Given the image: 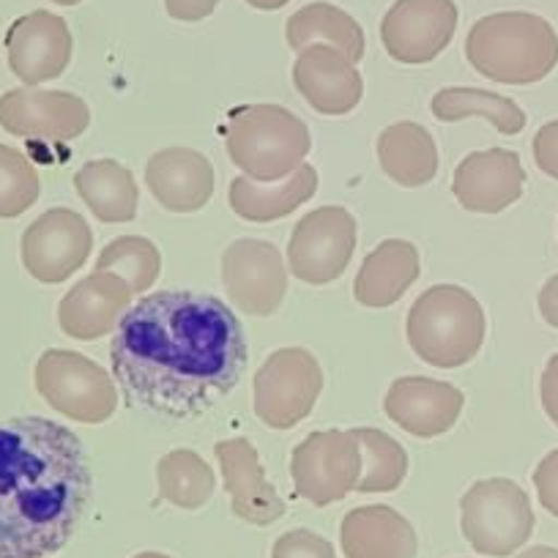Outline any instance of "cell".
Wrapping results in <instances>:
<instances>
[{
	"label": "cell",
	"instance_id": "6da1fadb",
	"mask_svg": "<svg viewBox=\"0 0 558 558\" xmlns=\"http://www.w3.org/2000/svg\"><path fill=\"white\" fill-rule=\"evenodd\" d=\"M110 364L132 408L195 418L244 378L246 337L233 310L195 291H159L121 315Z\"/></svg>",
	"mask_w": 558,
	"mask_h": 558
},
{
	"label": "cell",
	"instance_id": "7a4b0ae2",
	"mask_svg": "<svg viewBox=\"0 0 558 558\" xmlns=\"http://www.w3.org/2000/svg\"><path fill=\"white\" fill-rule=\"evenodd\" d=\"M94 480L69 427L45 416L0 425V558L58 553L88 509Z\"/></svg>",
	"mask_w": 558,
	"mask_h": 558
},
{
	"label": "cell",
	"instance_id": "3957f363",
	"mask_svg": "<svg viewBox=\"0 0 558 558\" xmlns=\"http://www.w3.org/2000/svg\"><path fill=\"white\" fill-rule=\"evenodd\" d=\"M465 58L493 83L534 85L558 66V34L539 14H487L469 31Z\"/></svg>",
	"mask_w": 558,
	"mask_h": 558
},
{
	"label": "cell",
	"instance_id": "277c9868",
	"mask_svg": "<svg viewBox=\"0 0 558 558\" xmlns=\"http://www.w3.org/2000/svg\"><path fill=\"white\" fill-rule=\"evenodd\" d=\"M225 148L250 179L271 184L296 173L313 148L307 123L279 105H244L228 112Z\"/></svg>",
	"mask_w": 558,
	"mask_h": 558
},
{
	"label": "cell",
	"instance_id": "5b68a950",
	"mask_svg": "<svg viewBox=\"0 0 558 558\" xmlns=\"http://www.w3.org/2000/svg\"><path fill=\"white\" fill-rule=\"evenodd\" d=\"M408 342L422 362L441 369L469 364L485 342V310L460 286H436L413 302Z\"/></svg>",
	"mask_w": 558,
	"mask_h": 558
},
{
	"label": "cell",
	"instance_id": "8992f818",
	"mask_svg": "<svg viewBox=\"0 0 558 558\" xmlns=\"http://www.w3.org/2000/svg\"><path fill=\"white\" fill-rule=\"evenodd\" d=\"M460 512L465 539L485 556H512L534 534V509L512 480L474 482L460 501Z\"/></svg>",
	"mask_w": 558,
	"mask_h": 558
},
{
	"label": "cell",
	"instance_id": "52a82bcc",
	"mask_svg": "<svg viewBox=\"0 0 558 558\" xmlns=\"http://www.w3.org/2000/svg\"><path fill=\"white\" fill-rule=\"evenodd\" d=\"M36 389L56 411L83 425H101L118 408L116 384L105 367L74 351L41 353Z\"/></svg>",
	"mask_w": 558,
	"mask_h": 558
},
{
	"label": "cell",
	"instance_id": "ba28073f",
	"mask_svg": "<svg viewBox=\"0 0 558 558\" xmlns=\"http://www.w3.org/2000/svg\"><path fill=\"white\" fill-rule=\"evenodd\" d=\"M324 369L304 348H282L263 362L255 378V413L274 430H291L318 402Z\"/></svg>",
	"mask_w": 558,
	"mask_h": 558
},
{
	"label": "cell",
	"instance_id": "9c48e42d",
	"mask_svg": "<svg viewBox=\"0 0 558 558\" xmlns=\"http://www.w3.org/2000/svg\"><path fill=\"white\" fill-rule=\"evenodd\" d=\"M296 493L315 507H329L356 490L362 476V447L356 430L310 433L291 460Z\"/></svg>",
	"mask_w": 558,
	"mask_h": 558
},
{
	"label": "cell",
	"instance_id": "30bf717a",
	"mask_svg": "<svg viewBox=\"0 0 558 558\" xmlns=\"http://www.w3.org/2000/svg\"><path fill=\"white\" fill-rule=\"evenodd\" d=\"M356 250V219L348 208L324 206L296 222L288 244L293 277L307 286H329L342 277Z\"/></svg>",
	"mask_w": 558,
	"mask_h": 558
},
{
	"label": "cell",
	"instance_id": "8fae6325",
	"mask_svg": "<svg viewBox=\"0 0 558 558\" xmlns=\"http://www.w3.org/2000/svg\"><path fill=\"white\" fill-rule=\"evenodd\" d=\"M94 250V233L83 214L72 208H50L23 233V266L45 286L66 282L85 266Z\"/></svg>",
	"mask_w": 558,
	"mask_h": 558
},
{
	"label": "cell",
	"instance_id": "7c38bea8",
	"mask_svg": "<svg viewBox=\"0 0 558 558\" xmlns=\"http://www.w3.org/2000/svg\"><path fill=\"white\" fill-rule=\"evenodd\" d=\"M458 20L454 0H397L380 23V41L395 61L422 66L447 50Z\"/></svg>",
	"mask_w": 558,
	"mask_h": 558
},
{
	"label": "cell",
	"instance_id": "4fadbf2b",
	"mask_svg": "<svg viewBox=\"0 0 558 558\" xmlns=\"http://www.w3.org/2000/svg\"><path fill=\"white\" fill-rule=\"evenodd\" d=\"M222 286L246 315H274L288 293L286 260L271 241L239 239L222 255Z\"/></svg>",
	"mask_w": 558,
	"mask_h": 558
},
{
	"label": "cell",
	"instance_id": "5bb4252c",
	"mask_svg": "<svg viewBox=\"0 0 558 558\" xmlns=\"http://www.w3.org/2000/svg\"><path fill=\"white\" fill-rule=\"evenodd\" d=\"M90 110L83 96L69 90L14 88L0 96V126L14 137L66 143L85 134Z\"/></svg>",
	"mask_w": 558,
	"mask_h": 558
},
{
	"label": "cell",
	"instance_id": "9a60e30c",
	"mask_svg": "<svg viewBox=\"0 0 558 558\" xmlns=\"http://www.w3.org/2000/svg\"><path fill=\"white\" fill-rule=\"evenodd\" d=\"M72 31L66 20L45 9L14 20L7 31L9 69L31 88L61 77L72 61Z\"/></svg>",
	"mask_w": 558,
	"mask_h": 558
},
{
	"label": "cell",
	"instance_id": "2e32d148",
	"mask_svg": "<svg viewBox=\"0 0 558 558\" xmlns=\"http://www.w3.org/2000/svg\"><path fill=\"white\" fill-rule=\"evenodd\" d=\"M463 405V391L425 375L397 378L384 397L386 416L416 438H436L452 430Z\"/></svg>",
	"mask_w": 558,
	"mask_h": 558
},
{
	"label": "cell",
	"instance_id": "e0dca14e",
	"mask_svg": "<svg viewBox=\"0 0 558 558\" xmlns=\"http://www.w3.org/2000/svg\"><path fill=\"white\" fill-rule=\"evenodd\" d=\"M293 83L313 110L324 116H348L364 94L356 63L331 45H310L293 63Z\"/></svg>",
	"mask_w": 558,
	"mask_h": 558
},
{
	"label": "cell",
	"instance_id": "ac0fdd59",
	"mask_svg": "<svg viewBox=\"0 0 558 558\" xmlns=\"http://www.w3.org/2000/svg\"><path fill=\"white\" fill-rule=\"evenodd\" d=\"M523 162L509 148L474 151L454 170L452 190L465 211L498 214L523 197Z\"/></svg>",
	"mask_w": 558,
	"mask_h": 558
},
{
	"label": "cell",
	"instance_id": "d6986e66",
	"mask_svg": "<svg viewBox=\"0 0 558 558\" xmlns=\"http://www.w3.org/2000/svg\"><path fill=\"white\" fill-rule=\"evenodd\" d=\"M217 460L222 469L230 507L252 525H271L286 514V501L279 498L263 471L260 454L246 438H228L217 444Z\"/></svg>",
	"mask_w": 558,
	"mask_h": 558
},
{
	"label": "cell",
	"instance_id": "ffe728a7",
	"mask_svg": "<svg viewBox=\"0 0 558 558\" xmlns=\"http://www.w3.org/2000/svg\"><path fill=\"white\" fill-rule=\"evenodd\" d=\"M132 288L112 271H94L61 299L58 324L72 340H99L132 307Z\"/></svg>",
	"mask_w": 558,
	"mask_h": 558
},
{
	"label": "cell",
	"instance_id": "44dd1931",
	"mask_svg": "<svg viewBox=\"0 0 558 558\" xmlns=\"http://www.w3.org/2000/svg\"><path fill=\"white\" fill-rule=\"evenodd\" d=\"M146 184L168 211H201L214 195L211 162L192 148H162L146 165Z\"/></svg>",
	"mask_w": 558,
	"mask_h": 558
},
{
	"label": "cell",
	"instance_id": "7402d4cb",
	"mask_svg": "<svg viewBox=\"0 0 558 558\" xmlns=\"http://www.w3.org/2000/svg\"><path fill=\"white\" fill-rule=\"evenodd\" d=\"M340 542L345 558H416L418 550L413 525L384 504L351 509L342 518Z\"/></svg>",
	"mask_w": 558,
	"mask_h": 558
},
{
	"label": "cell",
	"instance_id": "603a6c76",
	"mask_svg": "<svg viewBox=\"0 0 558 558\" xmlns=\"http://www.w3.org/2000/svg\"><path fill=\"white\" fill-rule=\"evenodd\" d=\"M418 271H422V263H418V250L411 241H384L364 257L362 268H359L356 282H353L356 302L373 310L391 307L416 282Z\"/></svg>",
	"mask_w": 558,
	"mask_h": 558
},
{
	"label": "cell",
	"instance_id": "cb8c5ba5",
	"mask_svg": "<svg viewBox=\"0 0 558 558\" xmlns=\"http://www.w3.org/2000/svg\"><path fill=\"white\" fill-rule=\"evenodd\" d=\"M315 192H318V170L304 162L296 173L271 184L241 175L230 184L228 203L244 222H274L313 201Z\"/></svg>",
	"mask_w": 558,
	"mask_h": 558
},
{
	"label": "cell",
	"instance_id": "d4e9b609",
	"mask_svg": "<svg viewBox=\"0 0 558 558\" xmlns=\"http://www.w3.org/2000/svg\"><path fill=\"white\" fill-rule=\"evenodd\" d=\"M384 173L400 186H425L438 173V148L433 134L413 121L391 123L378 137Z\"/></svg>",
	"mask_w": 558,
	"mask_h": 558
},
{
	"label": "cell",
	"instance_id": "484cf974",
	"mask_svg": "<svg viewBox=\"0 0 558 558\" xmlns=\"http://www.w3.org/2000/svg\"><path fill=\"white\" fill-rule=\"evenodd\" d=\"M74 190L101 222H132L137 217V184L132 170L116 159H94L74 173Z\"/></svg>",
	"mask_w": 558,
	"mask_h": 558
},
{
	"label": "cell",
	"instance_id": "4316f807",
	"mask_svg": "<svg viewBox=\"0 0 558 558\" xmlns=\"http://www.w3.org/2000/svg\"><path fill=\"white\" fill-rule=\"evenodd\" d=\"M288 45L302 52L310 45H331L345 52L353 63L364 58V31L348 12L335 3H310L291 14L286 25Z\"/></svg>",
	"mask_w": 558,
	"mask_h": 558
},
{
	"label": "cell",
	"instance_id": "83f0119b",
	"mask_svg": "<svg viewBox=\"0 0 558 558\" xmlns=\"http://www.w3.org/2000/svg\"><path fill=\"white\" fill-rule=\"evenodd\" d=\"M430 110L438 121H463L482 116L501 134H520L525 129V112L509 96L482 88H444L433 96Z\"/></svg>",
	"mask_w": 558,
	"mask_h": 558
},
{
	"label": "cell",
	"instance_id": "f1b7e54d",
	"mask_svg": "<svg viewBox=\"0 0 558 558\" xmlns=\"http://www.w3.org/2000/svg\"><path fill=\"white\" fill-rule=\"evenodd\" d=\"M159 498L179 509H201L211 501L217 476L192 449H173L157 463Z\"/></svg>",
	"mask_w": 558,
	"mask_h": 558
},
{
	"label": "cell",
	"instance_id": "f546056e",
	"mask_svg": "<svg viewBox=\"0 0 558 558\" xmlns=\"http://www.w3.org/2000/svg\"><path fill=\"white\" fill-rule=\"evenodd\" d=\"M359 447H362V476L359 493H389L402 485L408 474V454L400 444L375 427H359Z\"/></svg>",
	"mask_w": 558,
	"mask_h": 558
},
{
	"label": "cell",
	"instance_id": "4dcf8cb0",
	"mask_svg": "<svg viewBox=\"0 0 558 558\" xmlns=\"http://www.w3.org/2000/svg\"><path fill=\"white\" fill-rule=\"evenodd\" d=\"M96 271H112L132 288V293H146L162 271V255L143 235H121L110 241L96 257Z\"/></svg>",
	"mask_w": 558,
	"mask_h": 558
},
{
	"label": "cell",
	"instance_id": "1f68e13d",
	"mask_svg": "<svg viewBox=\"0 0 558 558\" xmlns=\"http://www.w3.org/2000/svg\"><path fill=\"white\" fill-rule=\"evenodd\" d=\"M41 195V181L25 154L0 143V219L28 211Z\"/></svg>",
	"mask_w": 558,
	"mask_h": 558
},
{
	"label": "cell",
	"instance_id": "d6a6232c",
	"mask_svg": "<svg viewBox=\"0 0 558 558\" xmlns=\"http://www.w3.org/2000/svg\"><path fill=\"white\" fill-rule=\"evenodd\" d=\"M271 558H337L329 539L310 529L288 531L271 547Z\"/></svg>",
	"mask_w": 558,
	"mask_h": 558
},
{
	"label": "cell",
	"instance_id": "836d02e7",
	"mask_svg": "<svg viewBox=\"0 0 558 558\" xmlns=\"http://www.w3.org/2000/svg\"><path fill=\"white\" fill-rule=\"evenodd\" d=\"M534 487L539 504L558 518V449H553L550 454L539 460V465L534 469Z\"/></svg>",
	"mask_w": 558,
	"mask_h": 558
},
{
	"label": "cell",
	"instance_id": "e575fe53",
	"mask_svg": "<svg viewBox=\"0 0 558 558\" xmlns=\"http://www.w3.org/2000/svg\"><path fill=\"white\" fill-rule=\"evenodd\" d=\"M531 151H534L536 168L558 181V118L539 126V132L534 134V143H531Z\"/></svg>",
	"mask_w": 558,
	"mask_h": 558
},
{
	"label": "cell",
	"instance_id": "d590c367",
	"mask_svg": "<svg viewBox=\"0 0 558 558\" xmlns=\"http://www.w3.org/2000/svg\"><path fill=\"white\" fill-rule=\"evenodd\" d=\"M217 7L219 0H165L168 14L179 23H201V20L211 17Z\"/></svg>",
	"mask_w": 558,
	"mask_h": 558
},
{
	"label": "cell",
	"instance_id": "8d00e7d4",
	"mask_svg": "<svg viewBox=\"0 0 558 558\" xmlns=\"http://www.w3.org/2000/svg\"><path fill=\"white\" fill-rule=\"evenodd\" d=\"M539 397H542V408H545L547 418L558 427V353L556 356H550L545 373H542Z\"/></svg>",
	"mask_w": 558,
	"mask_h": 558
},
{
	"label": "cell",
	"instance_id": "74e56055",
	"mask_svg": "<svg viewBox=\"0 0 558 558\" xmlns=\"http://www.w3.org/2000/svg\"><path fill=\"white\" fill-rule=\"evenodd\" d=\"M539 313L542 318H545V324H550L553 329H558V274L547 279L545 286H542Z\"/></svg>",
	"mask_w": 558,
	"mask_h": 558
},
{
	"label": "cell",
	"instance_id": "f35d334b",
	"mask_svg": "<svg viewBox=\"0 0 558 558\" xmlns=\"http://www.w3.org/2000/svg\"><path fill=\"white\" fill-rule=\"evenodd\" d=\"M518 558H558V547H547V545H534L529 550L520 553Z\"/></svg>",
	"mask_w": 558,
	"mask_h": 558
},
{
	"label": "cell",
	"instance_id": "ab89813d",
	"mask_svg": "<svg viewBox=\"0 0 558 558\" xmlns=\"http://www.w3.org/2000/svg\"><path fill=\"white\" fill-rule=\"evenodd\" d=\"M252 9H260V12H277V9L288 7L291 0H246Z\"/></svg>",
	"mask_w": 558,
	"mask_h": 558
},
{
	"label": "cell",
	"instance_id": "60d3db41",
	"mask_svg": "<svg viewBox=\"0 0 558 558\" xmlns=\"http://www.w3.org/2000/svg\"><path fill=\"white\" fill-rule=\"evenodd\" d=\"M134 558H170V556H165V553H137Z\"/></svg>",
	"mask_w": 558,
	"mask_h": 558
},
{
	"label": "cell",
	"instance_id": "b9f144b4",
	"mask_svg": "<svg viewBox=\"0 0 558 558\" xmlns=\"http://www.w3.org/2000/svg\"><path fill=\"white\" fill-rule=\"evenodd\" d=\"M52 3H58V7H77L83 0H52Z\"/></svg>",
	"mask_w": 558,
	"mask_h": 558
}]
</instances>
